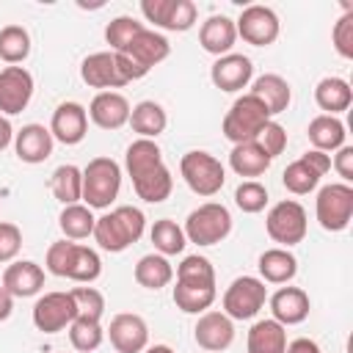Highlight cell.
<instances>
[{"label": "cell", "instance_id": "1", "mask_svg": "<svg viewBox=\"0 0 353 353\" xmlns=\"http://www.w3.org/2000/svg\"><path fill=\"white\" fill-rule=\"evenodd\" d=\"M143 226H146V218L138 207H130V204H121L105 215L97 218L94 223V240L102 251H110V254H119L124 248H130L132 243L141 240L143 234Z\"/></svg>", "mask_w": 353, "mask_h": 353}, {"label": "cell", "instance_id": "2", "mask_svg": "<svg viewBox=\"0 0 353 353\" xmlns=\"http://www.w3.org/2000/svg\"><path fill=\"white\" fill-rule=\"evenodd\" d=\"M270 121V113L268 108L254 97V94H243L232 102V108L226 110L223 116V124H221V132L226 141L232 143H248V141H256L259 130Z\"/></svg>", "mask_w": 353, "mask_h": 353}, {"label": "cell", "instance_id": "3", "mask_svg": "<svg viewBox=\"0 0 353 353\" xmlns=\"http://www.w3.org/2000/svg\"><path fill=\"white\" fill-rule=\"evenodd\" d=\"M121 188V168L113 157H94L83 168V201L91 210H105L113 204Z\"/></svg>", "mask_w": 353, "mask_h": 353}, {"label": "cell", "instance_id": "4", "mask_svg": "<svg viewBox=\"0 0 353 353\" xmlns=\"http://www.w3.org/2000/svg\"><path fill=\"white\" fill-rule=\"evenodd\" d=\"M185 240L196 245H215L223 243L232 232V215L223 204L207 201L199 204L188 218H185Z\"/></svg>", "mask_w": 353, "mask_h": 353}, {"label": "cell", "instance_id": "5", "mask_svg": "<svg viewBox=\"0 0 353 353\" xmlns=\"http://www.w3.org/2000/svg\"><path fill=\"white\" fill-rule=\"evenodd\" d=\"M179 174L185 179V185L196 193V196H215L223 182H226V171L221 165L218 157H212L210 152H201V149H193V152H185L182 160H179Z\"/></svg>", "mask_w": 353, "mask_h": 353}, {"label": "cell", "instance_id": "6", "mask_svg": "<svg viewBox=\"0 0 353 353\" xmlns=\"http://www.w3.org/2000/svg\"><path fill=\"white\" fill-rule=\"evenodd\" d=\"M314 215L325 232L347 229V223L353 218V188L347 182L323 185L314 199Z\"/></svg>", "mask_w": 353, "mask_h": 353}, {"label": "cell", "instance_id": "7", "mask_svg": "<svg viewBox=\"0 0 353 353\" xmlns=\"http://www.w3.org/2000/svg\"><path fill=\"white\" fill-rule=\"evenodd\" d=\"M306 210L292 201V199H284L279 204L270 207L268 218H265V229H268V237L273 243H279L281 248H290V245H298L303 237H306Z\"/></svg>", "mask_w": 353, "mask_h": 353}, {"label": "cell", "instance_id": "8", "mask_svg": "<svg viewBox=\"0 0 353 353\" xmlns=\"http://www.w3.org/2000/svg\"><path fill=\"white\" fill-rule=\"evenodd\" d=\"M268 301V287L262 279L240 276L223 292V314L229 320H251Z\"/></svg>", "mask_w": 353, "mask_h": 353}, {"label": "cell", "instance_id": "9", "mask_svg": "<svg viewBox=\"0 0 353 353\" xmlns=\"http://www.w3.org/2000/svg\"><path fill=\"white\" fill-rule=\"evenodd\" d=\"M141 14L154 28L174 30V33L190 30L196 25V17H199L193 0H143L141 3Z\"/></svg>", "mask_w": 353, "mask_h": 353}, {"label": "cell", "instance_id": "10", "mask_svg": "<svg viewBox=\"0 0 353 353\" xmlns=\"http://www.w3.org/2000/svg\"><path fill=\"white\" fill-rule=\"evenodd\" d=\"M234 30L237 36L245 41V44H254V47H270L276 39H279V17L273 8L268 6H245L234 22Z\"/></svg>", "mask_w": 353, "mask_h": 353}, {"label": "cell", "instance_id": "11", "mask_svg": "<svg viewBox=\"0 0 353 353\" xmlns=\"http://www.w3.org/2000/svg\"><path fill=\"white\" fill-rule=\"evenodd\" d=\"M74 317H77V312H74L72 292H44L33 303V325L41 334H58V331L69 328Z\"/></svg>", "mask_w": 353, "mask_h": 353}, {"label": "cell", "instance_id": "12", "mask_svg": "<svg viewBox=\"0 0 353 353\" xmlns=\"http://www.w3.org/2000/svg\"><path fill=\"white\" fill-rule=\"evenodd\" d=\"M33 97V74L25 66L0 69V113L17 116L30 105Z\"/></svg>", "mask_w": 353, "mask_h": 353}, {"label": "cell", "instance_id": "13", "mask_svg": "<svg viewBox=\"0 0 353 353\" xmlns=\"http://www.w3.org/2000/svg\"><path fill=\"white\" fill-rule=\"evenodd\" d=\"M108 336H110V345L116 347V353H143L149 345V325L141 314L121 312L110 320Z\"/></svg>", "mask_w": 353, "mask_h": 353}, {"label": "cell", "instance_id": "14", "mask_svg": "<svg viewBox=\"0 0 353 353\" xmlns=\"http://www.w3.org/2000/svg\"><path fill=\"white\" fill-rule=\"evenodd\" d=\"M121 55H127L143 74H149L157 63H163V61L171 55V44H168V39H165L163 33L143 28V30L121 50Z\"/></svg>", "mask_w": 353, "mask_h": 353}, {"label": "cell", "instance_id": "15", "mask_svg": "<svg viewBox=\"0 0 353 353\" xmlns=\"http://www.w3.org/2000/svg\"><path fill=\"white\" fill-rule=\"evenodd\" d=\"M88 132V113L80 102H61L52 110V121H50V135L52 141H61L66 146H74L85 138Z\"/></svg>", "mask_w": 353, "mask_h": 353}, {"label": "cell", "instance_id": "16", "mask_svg": "<svg viewBox=\"0 0 353 353\" xmlns=\"http://www.w3.org/2000/svg\"><path fill=\"white\" fill-rule=\"evenodd\" d=\"M251 74H254V66H251V58L240 55V52H229V55H221L212 69H210V80L215 88L221 91H243L248 83H251Z\"/></svg>", "mask_w": 353, "mask_h": 353}, {"label": "cell", "instance_id": "17", "mask_svg": "<svg viewBox=\"0 0 353 353\" xmlns=\"http://www.w3.org/2000/svg\"><path fill=\"white\" fill-rule=\"evenodd\" d=\"M130 102L124 94L119 91H99L91 105H88V119L99 127V130H119L130 121Z\"/></svg>", "mask_w": 353, "mask_h": 353}, {"label": "cell", "instance_id": "18", "mask_svg": "<svg viewBox=\"0 0 353 353\" xmlns=\"http://www.w3.org/2000/svg\"><path fill=\"white\" fill-rule=\"evenodd\" d=\"M196 345L210 350V353H221L234 342V325L223 312H204L193 328Z\"/></svg>", "mask_w": 353, "mask_h": 353}, {"label": "cell", "instance_id": "19", "mask_svg": "<svg viewBox=\"0 0 353 353\" xmlns=\"http://www.w3.org/2000/svg\"><path fill=\"white\" fill-rule=\"evenodd\" d=\"M80 77H83V83L88 88H102V91L127 85V80L119 72V63H116L113 52H94V55H88L80 63Z\"/></svg>", "mask_w": 353, "mask_h": 353}, {"label": "cell", "instance_id": "20", "mask_svg": "<svg viewBox=\"0 0 353 353\" xmlns=\"http://www.w3.org/2000/svg\"><path fill=\"white\" fill-rule=\"evenodd\" d=\"M309 309H312V301H309V295H306L301 287H279V290L270 295L273 320L281 323L284 328L303 323V320L309 317Z\"/></svg>", "mask_w": 353, "mask_h": 353}, {"label": "cell", "instance_id": "21", "mask_svg": "<svg viewBox=\"0 0 353 353\" xmlns=\"http://www.w3.org/2000/svg\"><path fill=\"white\" fill-rule=\"evenodd\" d=\"M52 135L44 124H25L19 132H14V152L22 163H44L52 154Z\"/></svg>", "mask_w": 353, "mask_h": 353}, {"label": "cell", "instance_id": "22", "mask_svg": "<svg viewBox=\"0 0 353 353\" xmlns=\"http://www.w3.org/2000/svg\"><path fill=\"white\" fill-rule=\"evenodd\" d=\"M237 41V30H234V19L223 17V14H212L201 22L199 28V44L204 52L210 55H229L232 47Z\"/></svg>", "mask_w": 353, "mask_h": 353}, {"label": "cell", "instance_id": "23", "mask_svg": "<svg viewBox=\"0 0 353 353\" xmlns=\"http://www.w3.org/2000/svg\"><path fill=\"white\" fill-rule=\"evenodd\" d=\"M41 287H44V270H41V265H36L30 259L11 262L3 273V290L11 298H30Z\"/></svg>", "mask_w": 353, "mask_h": 353}, {"label": "cell", "instance_id": "24", "mask_svg": "<svg viewBox=\"0 0 353 353\" xmlns=\"http://www.w3.org/2000/svg\"><path fill=\"white\" fill-rule=\"evenodd\" d=\"M248 94H254V97L268 108L270 119H273V116H279V113H284V110L290 108V99H292L290 83H287L281 74H273V72H268V74L256 77Z\"/></svg>", "mask_w": 353, "mask_h": 353}, {"label": "cell", "instance_id": "25", "mask_svg": "<svg viewBox=\"0 0 353 353\" xmlns=\"http://www.w3.org/2000/svg\"><path fill=\"white\" fill-rule=\"evenodd\" d=\"M306 135H309V143H312V149H317V152H336L339 146H345V124L336 119V116H325V113H320V116H314L312 121H309V130H306Z\"/></svg>", "mask_w": 353, "mask_h": 353}, {"label": "cell", "instance_id": "26", "mask_svg": "<svg viewBox=\"0 0 353 353\" xmlns=\"http://www.w3.org/2000/svg\"><path fill=\"white\" fill-rule=\"evenodd\" d=\"M248 353H284L287 350V328L281 323L270 320H256L248 331Z\"/></svg>", "mask_w": 353, "mask_h": 353}, {"label": "cell", "instance_id": "27", "mask_svg": "<svg viewBox=\"0 0 353 353\" xmlns=\"http://www.w3.org/2000/svg\"><path fill=\"white\" fill-rule=\"evenodd\" d=\"M314 102H317L320 110H325V116H336V113L350 108L353 88L342 77H323L314 88Z\"/></svg>", "mask_w": 353, "mask_h": 353}, {"label": "cell", "instance_id": "28", "mask_svg": "<svg viewBox=\"0 0 353 353\" xmlns=\"http://www.w3.org/2000/svg\"><path fill=\"white\" fill-rule=\"evenodd\" d=\"M127 124H130L132 132H138L141 138L154 141V138L165 130L168 116H165L163 105H157L154 99H143V102H138V105L130 110V121H127Z\"/></svg>", "mask_w": 353, "mask_h": 353}, {"label": "cell", "instance_id": "29", "mask_svg": "<svg viewBox=\"0 0 353 353\" xmlns=\"http://www.w3.org/2000/svg\"><path fill=\"white\" fill-rule=\"evenodd\" d=\"M229 165L237 176H262L270 168V157L262 152L256 141L248 143H234L229 152Z\"/></svg>", "mask_w": 353, "mask_h": 353}, {"label": "cell", "instance_id": "30", "mask_svg": "<svg viewBox=\"0 0 353 353\" xmlns=\"http://www.w3.org/2000/svg\"><path fill=\"white\" fill-rule=\"evenodd\" d=\"M124 165H127L130 179L135 182V179H141L143 174H149L152 168L163 165V152H160V146H157L154 141H149V138H138V141H132V143L127 146Z\"/></svg>", "mask_w": 353, "mask_h": 353}, {"label": "cell", "instance_id": "31", "mask_svg": "<svg viewBox=\"0 0 353 353\" xmlns=\"http://www.w3.org/2000/svg\"><path fill=\"white\" fill-rule=\"evenodd\" d=\"M259 273L268 284H287L298 273V259L287 248H268L259 254Z\"/></svg>", "mask_w": 353, "mask_h": 353}, {"label": "cell", "instance_id": "32", "mask_svg": "<svg viewBox=\"0 0 353 353\" xmlns=\"http://www.w3.org/2000/svg\"><path fill=\"white\" fill-rule=\"evenodd\" d=\"M50 190L63 207L77 204L83 199V171L77 165H72V163L58 165L52 171V176H50Z\"/></svg>", "mask_w": 353, "mask_h": 353}, {"label": "cell", "instance_id": "33", "mask_svg": "<svg viewBox=\"0 0 353 353\" xmlns=\"http://www.w3.org/2000/svg\"><path fill=\"white\" fill-rule=\"evenodd\" d=\"M132 188H135V196L143 199L146 204H160V201H165V199L171 196V190H174V176H171V171H168L165 163H163V165L152 168L149 174H143L141 179H135Z\"/></svg>", "mask_w": 353, "mask_h": 353}, {"label": "cell", "instance_id": "34", "mask_svg": "<svg viewBox=\"0 0 353 353\" xmlns=\"http://www.w3.org/2000/svg\"><path fill=\"white\" fill-rule=\"evenodd\" d=\"M171 279H174V268L163 254H146L135 265V281L146 290H160L171 284Z\"/></svg>", "mask_w": 353, "mask_h": 353}, {"label": "cell", "instance_id": "35", "mask_svg": "<svg viewBox=\"0 0 353 353\" xmlns=\"http://www.w3.org/2000/svg\"><path fill=\"white\" fill-rule=\"evenodd\" d=\"M94 223H97V218H94L91 207H85L80 201L63 207L58 215V226L69 240H85L88 234H94Z\"/></svg>", "mask_w": 353, "mask_h": 353}, {"label": "cell", "instance_id": "36", "mask_svg": "<svg viewBox=\"0 0 353 353\" xmlns=\"http://www.w3.org/2000/svg\"><path fill=\"white\" fill-rule=\"evenodd\" d=\"M149 237H152V243H154V251L163 254V256L182 254V251H185V243H188L182 226H176V221H171V218H160V221H154Z\"/></svg>", "mask_w": 353, "mask_h": 353}, {"label": "cell", "instance_id": "37", "mask_svg": "<svg viewBox=\"0 0 353 353\" xmlns=\"http://www.w3.org/2000/svg\"><path fill=\"white\" fill-rule=\"evenodd\" d=\"M176 284L188 287H215V268L207 256L190 254L176 265Z\"/></svg>", "mask_w": 353, "mask_h": 353}, {"label": "cell", "instance_id": "38", "mask_svg": "<svg viewBox=\"0 0 353 353\" xmlns=\"http://www.w3.org/2000/svg\"><path fill=\"white\" fill-rule=\"evenodd\" d=\"M218 290L215 287H188V284H176L174 287V303L179 312L185 314H204L212 303H215Z\"/></svg>", "mask_w": 353, "mask_h": 353}, {"label": "cell", "instance_id": "39", "mask_svg": "<svg viewBox=\"0 0 353 353\" xmlns=\"http://www.w3.org/2000/svg\"><path fill=\"white\" fill-rule=\"evenodd\" d=\"M30 55V33L22 25H6L0 28V58L11 66L22 63Z\"/></svg>", "mask_w": 353, "mask_h": 353}, {"label": "cell", "instance_id": "40", "mask_svg": "<svg viewBox=\"0 0 353 353\" xmlns=\"http://www.w3.org/2000/svg\"><path fill=\"white\" fill-rule=\"evenodd\" d=\"M105 339V331L99 325V320H83V317H74L72 325H69V342L77 353H91L102 345Z\"/></svg>", "mask_w": 353, "mask_h": 353}, {"label": "cell", "instance_id": "41", "mask_svg": "<svg viewBox=\"0 0 353 353\" xmlns=\"http://www.w3.org/2000/svg\"><path fill=\"white\" fill-rule=\"evenodd\" d=\"M320 174L314 171V168H309L301 157L295 160V163H290L287 168H284V174H281V182H284V188L290 190V193H295V196H306V193H312L317 185H320Z\"/></svg>", "mask_w": 353, "mask_h": 353}, {"label": "cell", "instance_id": "42", "mask_svg": "<svg viewBox=\"0 0 353 353\" xmlns=\"http://www.w3.org/2000/svg\"><path fill=\"white\" fill-rule=\"evenodd\" d=\"M99 273H102L99 254H97L94 248L77 243L74 259H72V268H69V276H66V279H72V281H77V284H91V281L99 279Z\"/></svg>", "mask_w": 353, "mask_h": 353}, {"label": "cell", "instance_id": "43", "mask_svg": "<svg viewBox=\"0 0 353 353\" xmlns=\"http://www.w3.org/2000/svg\"><path fill=\"white\" fill-rule=\"evenodd\" d=\"M146 25L138 22L135 17H116L105 25V41L110 44V52H121Z\"/></svg>", "mask_w": 353, "mask_h": 353}, {"label": "cell", "instance_id": "44", "mask_svg": "<svg viewBox=\"0 0 353 353\" xmlns=\"http://www.w3.org/2000/svg\"><path fill=\"white\" fill-rule=\"evenodd\" d=\"M234 204H237L243 212L256 215V212H262L265 204H268V188H265L262 182H256V179H245V182H240L237 190H234Z\"/></svg>", "mask_w": 353, "mask_h": 353}, {"label": "cell", "instance_id": "45", "mask_svg": "<svg viewBox=\"0 0 353 353\" xmlns=\"http://www.w3.org/2000/svg\"><path fill=\"white\" fill-rule=\"evenodd\" d=\"M69 292H72L77 317H83V320H102V314H105V298H102L99 290H94V287H74Z\"/></svg>", "mask_w": 353, "mask_h": 353}, {"label": "cell", "instance_id": "46", "mask_svg": "<svg viewBox=\"0 0 353 353\" xmlns=\"http://www.w3.org/2000/svg\"><path fill=\"white\" fill-rule=\"evenodd\" d=\"M74 248H77V243H69V240L52 243V245L47 248V259H44L47 270H50L52 276L66 279V276H69V268H72V259H74Z\"/></svg>", "mask_w": 353, "mask_h": 353}, {"label": "cell", "instance_id": "47", "mask_svg": "<svg viewBox=\"0 0 353 353\" xmlns=\"http://www.w3.org/2000/svg\"><path fill=\"white\" fill-rule=\"evenodd\" d=\"M331 41H334V50L342 55V58H353V8L345 6V14L334 22V30H331Z\"/></svg>", "mask_w": 353, "mask_h": 353}, {"label": "cell", "instance_id": "48", "mask_svg": "<svg viewBox=\"0 0 353 353\" xmlns=\"http://www.w3.org/2000/svg\"><path fill=\"white\" fill-rule=\"evenodd\" d=\"M256 143L262 146V152L273 160V157H279L284 149H287V130L279 124V121H268L262 130H259V135H256Z\"/></svg>", "mask_w": 353, "mask_h": 353}, {"label": "cell", "instance_id": "49", "mask_svg": "<svg viewBox=\"0 0 353 353\" xmlns=\"http://www.w3.org/2000/svg\"><path fill=\"white\" fill-rule=\"evenodd\" d=\"M22 248V232L17 223L0 221V265L3 262H14V256Z\"/></svg>", "mask_w": 353, "mask_h": 353}, {"label": "cell", "instance_id": "50", "mask_svg": "<svg viewBox=\"0 0 353 353\" xmlns=\"http://www.w3.org/2000/svg\"><path fill=\"white\" fill-rule=\"evenodd\" d=\"M334 171L342 176V182H353V146H339L334 154Z\"/></svg>", "mask_w": 353, "mask_h": 353}, {"label": "cell", "instance_id": "51", "mask_svg": "<svg viewBox=\"0 0 353 353\" xmlns=\"http://www.w3.org/2000/svg\"><path fill=\"white\" fill-rule=\"evenodd\" d=\"M309 168H314L320 176H325L328 171H331V154H325V152H317V149H309L303 157H301Z\"/></svg>", "mask_w": 353, "mask_h": 353}, {"label": "cell", "instance_id": "52", "mask_svg": "<svg viewBox=\"0 0 353 353\" xmlns=\"http://www.w3.org/2000/svg\"><path fill=\"white\" fill-rule=\"evenodd\" d=\"M284 353H320V345L314 339H309V336H298V339H292L287 345Z\"/></svg>", "mask_w": 353, "mask_h": 353}, {"label": "cell", "instance_id": "53", "mask_svg": "<svg viewBox=\"0 0 353 353\" xmlns=\"http://www.w3.org/2000/svg\"><path fill=\"white\" fill-rule=\"evenodd\" d=\"M11 141H14V127H11L8 116H3V113H0V152H3V149H8V146H11Z\"/></svg>", "mask_w": 353, "mask_h": 353}, {"label": "cell", "instance_id": "54", "mask_svg": "<svg viewBox=\"0 0 353 353\" xmlns=\"http://www.w3.org/2000/svg\"><path fill=\"white\" fill-rule=\"evenodd\" d=\"M11 309H14V298L3 290V284H0V320H8L11 317Z\"/></svg>", "mask_w": 353, "mask_h": 353}, {"label": "cell", "instance_id": "55", "mask_svg": "<svg viewBox=\"0 0 353 353\" xmlns=\"http://www.w3.org/2000/svg\"><path fill=\"white\" fill-rule=\"evenodd\" d=\"M143 353H174L168 345H152V347H146Z\"/></svg>", "mask_w": 353, "mask_h": 353}]
</instances>
